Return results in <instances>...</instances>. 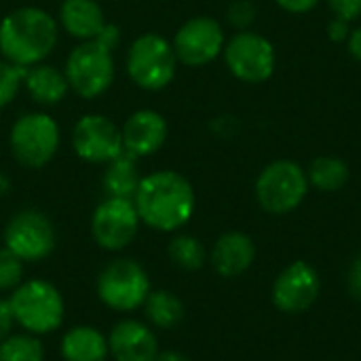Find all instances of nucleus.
Listing matches in <instances>:
<instances>
[{
  "mask_svg": "<svg viewBox=\"0 0 361 361\" xmlns=\"http://www.w3.org/2000/svg\"><path fill=\"white\" fill-rule=\"evenodd\" d=\"M347 49H349L353 59L361 61V25L355 27V30H351V34L347 38Z\"/></svg>",
  "mask_w": 361,
  "mask_h": 361,
  "instance_id": "nucleus-35",
  "label": "nucleus"
},
{
  "mask_svg": "<svg viewBox=\"0 0 361 361\" xmlns=\"http://www.w3.org/2000/svg\"><path fill=\"white\" fill-rule=\"evenodd\" d=\"M13 326H15V317H13L11 305H8V300L0 298V343L11 334Z\"/></svg>",
  "mask_w": 361,
  "mask_h": 361,
  "instance_id": "nucleus-32",
  "label": "nucleus"
},
{
  "mask_svg": "<svg viewBox=\"0 0 361 361\" xmlns=\"http://www.w3.org/2000/svg\"><path fill=\"white\" fill-rule=\"evenodd\" d=\"M63 72L76 95L85 99L99 97L112 87L116 76L114 51L99 40H85L70 51Z\"/></svg>",
  "mask_w": 361,
  "mask_h": 361,
  "instance_id": "nucleus-7",
  "label": "nucleus"
},
{
  "mask_svg": "<svg viewBox=\"0 0 361 361\" xmlns=\"http://www.w3.org/2000/svg\"><path fill=\"white\" fill-rule=\"evenodd\" d=\"M23 281V260L11 250H0V292L15 290Z\"/></svg>",
  "mask_w": 361,
  "mask_h": 361,
  "instance_id": "nucleus-27",
  "label": "nucleus"
},
{
  "mask_svg": "<svg viewBox=\"0 0 361 361\" xmlns=\"http://www.w3.org/2000/svg\"><path fill=\"white\" fill-rule=\"evenodd\" d=\"M256 258V245L254 239L241 231L224 233L212 250V264L218 275L231 279L243 275Z\"/></svg>",
  "mask_w": 361,
  "mask_h": 361,
  "instance_id": "nucleus-17",
  "label": "nucleus"
},
{
  "mask_svg": "<svg viewBox=\"0 0 361 361\" xmlns=\"http://www.w3.org/2000/svg\"><path fill=\"white\" fill-rule=\"evenodd\" d=\"M226 19L241 32L250 30V25L256 21V4L254 0H233L226 8Z\"/></svg>",
  "mask_w": 361,
  "mask_h": 361,
  "instance_id": "nucleus-28",
  "label": "nucleus"
},
{
  "mask_svg": "<svg viewBox=\"0 0 361 361\" xmlns=\"http://www.w3.org/2000/svg\"><path fill=\"white\" fill-rule=\"evenodd\" d=\"M178 63L171 40L157 32L137 36L127 51V74L144 91L169 87L176 78Z\"/></svg>",
  "mask_w": 361,
  "mask_h": 361,
  "instance_id": "nucleus-4",
  "label": "nucleus"
},
{
  "mask_svg": "<svg viewBox=\"0 0 361 361\" xmlns=\"http://www.w3.org/2000/svg\"><path fill=\"white\" fill-rule=\"evenodd\" d=\"M150 292L146 269L131 258L112 260L97 277L99 300L118 313H129L144 307Z\"/></svg>",
  "mask_w": 361,
  "mask_h": 361,
  "instance_id": "nucleus-8",
  "label": "nucleus"
},
{
  "mask_svg": "<svg viewBox=\"0 0 361 361\" xmlns=\"http://www.w3.org/2000/svg\"><path fill=\"white\" fill-rule=\"evenodd\" d=\"M224 63L228 72L247 85L264 82L273 76L277 66V53L273 42L252 30H241L224 44Z\"/></svg>",
  "mask_w": 361,
  "mask_h": 361,
  "instance_id": "nucleus-9",
  "label": "nucleus"
},
{
  "mask_svg": "<svg viewBox=\"0 0 361 361\" xmlns=\"http://www.w3.org/2000/svg\"><path fill=\"white\" fill-rule=\"evenodd\" d=\"M169 258L182 271H199L205 264V247L192 235H178L169 243Z\"/></svg>",
  "mask_w": 361,
  "mask_h": 361,
  "instance_id": "nucleus-25",
  "label": "nucleus"
},
{
  "mask_svg": "<svg viewBox=\"0 0 361 361\" xmlns=\"http://www.w3.org/2000/svg\"><path fill=\"white\" fill-rule=\"evenodd\" d=\"M23 89L42 108H53L63 102L70 91L66 72L51 63H34L23 68Z\"/></svg>",
  "mask_w": 361,
  "mask_h": 361,
  "instance_id": "nucleus-19",
  "label": "nucleus"
},
{
  "mask_svg": "<svg viewBox=\"0 0 361 361\" xmlns=\"http://www.w3.org/2000/svg\"><path fill=\"white\" fill-rule=\"evenodd\" d=\"M140 216L131 199L106 197L91 216V235L106 252H121L137 237Z\"/></svg>",
  "mask_w": 361,
  "mask_h": 361,
  "instance_id": "nucleus-12",
  "label": "nucleus"
},
{
  "mask_svg": "<svg viewBox=\"0 0 361 361\" xmlns=\"http://www.w3.org/2000/svg\"><path fill=\"white\" fill-rule=\"evenodd\" d=\"M108 349L114 361H154L159 355V341L146 324L123 319L112 328Z\"/></svg>",
  "mask_w": 361,
  "mask_h": 361,
  "instance_id": "nucleus-16",
  "label": "nucleus"
},
{
  "mask_svg": "<svg viewBox=\"0 0 361 361\" xmlns=\"http://www.w3.org/2000/svg\"><path fill=\"white\" fill-rule=\"evenodd\" d=\"M102 182H104V190H106L108 197L131 199L133 201V197L137 192V186L142 182V176L137 171V159L123 152L121 157H116L114 161H110L106 165Z\"/></svg>",
  "mask_w": 361,
  "mask_h": 361,
  "instance_id": "nucleus-21",
  "label": "nucleus"
},
{
  "mask_svg": "<svg viewBox=\"0 0 361 361\" xmlns=\"http://www.w3.org/2000/svg\"><path fill=\"white\" fill-rule=\"evenodd\" d=\"M319 292H322L319 273L309 262L296 260L277 275L271 290V298L275 309L288 315H296L311 309Z\"/></svg>",
  "mask_w": 361,
  "mask_h": 361,
  "instance_id": "nucleus-14",
  "label": "nucleus"
},
{
  "mask_svg": "<svg viewBox=\"0 0 361 361\" xmlns=\"http://www.w3.org/2000/svg\"><path fill=\"white\" fill-rule=\"evenodd\" d=\"M133 203L142 224L159 233H176L190 222L197 197L188 178L171 169H161L142 176Z\"/></svg>",
  "mask_w": 361,
  "mask_h": 361,
  "instance_id": "nucleus-1",
  "label": "nucleus"
},
{
  "mask_svg": "<svg viewBox=\"0 0 361 361\" xmlns=\"http://www.w3.org/2000/svg\"><path fill=\"white\" fill-rule=\"evenodd\" d=\"M55 226L40 209H21L4 228V247L23 262H40L55 250Z\"/></svg>",
  "mask_w": 361,
  "mask_h": 361,
  "instance_id": "nucleus-10",
  "label": "nucleus"
},
{
  "mask_svg": "<svg viewBox=\"0 0 361 361\" xmlns=\"http://www.w3.org/2000/svg\"><path fill=\"white\" fill-rule=\"evenodd\" d=\"M59 38V23L40 6H19L0 21V53L19 68L44 61Z\"/></svg>",
  "mask_w": 361,
  "mask_h": 361,
  "instance_id": "nucleus-2",
  "label": "nucleus"
},
{
  "mask_svg": "<svg viewBox=\"0 0 361 361\" xmlns=\"http://www.w3.org/2000/svg\"><path fill=\"white\" fill-rule=\"evenodd\" d=\"M23 87V68L11 63L8 59H0V110L6 108Z\"/></svg>",
  "mask_w": 361,
  "mask_h": 361,
  "instance_id": "nucleus-26",
  "label": "nucleus"
},
{
  "mask_svg": "<svg viewBox=\"0 0 361 361\" xmlns=\"http://www.w3.org/2000/svg\"><path fill=\"white\" fill-rule=\"evenodd\" d=\"M63 361H106L110 355L108 338L93 326H74L61 338Z\"/></svg>",
  "mask_w": 361,
  "mask_h": 361,
  "instance_id": "nucleus-20",
  "label": "nucleus"
},
{
  "mask_svg": "<svg viewBox=\"0 0 361 361\" xmlns=\"http://www.w3.org/2000/svg\"><path fill=\"white\" fill-rule=\"evenodd\" d=\"M154 361H190L184 353L180 351H159L157 360Z\"/></svg>",
  "mask_w": 361,
  "mask_h": 361,
  "instance_id": "nucleus-36",
  "label": "nucleus"
},
{
  "mask_svg": "<svg viewBox=\"0 0 361 361\" xmlns=\"http://www.w3.org/2000/svg\"><path fill=\"white\" fill-rule=\"evenodd\" d=\"M95 40H99L102 44H106L108 49H112L114 51V47L118 44V40H121V32H118V27L116 25H112V23H106L104 25V30L97 34V38Z\"/></svg>",
  "mask_w": 361,
  "mask_h": 361,
  "instance_id": "nucleus-33",
  "label": "nucleus"
},
{
  "mask_svg": "<svg viewBox=\"0 0 361 361\" xmlns=\"http://www.w3.org/2000/svg\"><path fill=\"white\" fill-rule=\"evenodd\" d=\"M61 144V131L47 112L21 114L8 133V146L15 161L27 169H40L53 161Z\"/></svg>",
  "mask_w": 361,
  "mask_h": 361,
  "instance_id": "nucleus-6",
  "label": "nucleus"
},
{
  "mask_svg": "<svg viewBox=\"0 0 361 361\" xmlns=\"http://www.w3.org/2000/svg\"><path fill=\"white\" fill-rule=\"evenodd\" d=\"M0 361H44V347L30 332L8 334L0 343Z\"/></svg>",
  "mask_w": 361,
  "mask_h": 361,
  "instance_id": "nucleus-24",
  "label": "nucleus"
},
{
  "mask_svg": "<svg viewBox=\"0 0 361 361\" xmlns=\"http://www.w3.org/2000/svg\"><path fill=\"white\" fill-rule=\"evenodd\" d=\"M328 6L334 17L345 19L349 23L361 17V0H328Z\"/></svg>",
  "mask_w": 361,
  "mask_h": 361,
  "instance_id": "nucleus-29",
  "label": "nucleus"
},
{
  "mask_svg": "<svg viewBox=\"0 0 361 361\" xmlns=\"http://www.w3.org/2000/svg\"><path fill=\"white\" fill-rule=\"evenodd\" d=\"M307 169L296 161L279 159L269 163L256 178V201L258 205L273 216H286L298 209L309 192Z\"/></svg>",
  "mask_w": 361,
  "mask_h": 361,
  "instance_id": "nucleus-5",
  "label": "nucleus"
},
{
  "mask_svg": "<svg viewBox=\"0 0 361 361\" xmlns=\"http://www.w3.org/2000/svg\"><path fill=\"white\" fill-rule=\"evenodd\" d=\"M72 148L78 159L93 165H108L125 152L118 125L95 112L82 114L72 127Z\"/></svg>",
  "mask_w": 361,
  "mask_h": 361,
  "instance_id": "nucleus-13",
  "label": "nucleus"
},
{
  "mask_svg": "<svg viewBox=\"0 0 361 361\" xmlns=\"http://www.w3.org/2000/svg\"><path fill=\"white\" fill-rule=\"evenodd\" d=\"M309 186L322 192H336L349 182V165L341 157L322 154L311 161L307 169Z\"/></svg>",
  "mask_w": 361,
  "mask_h": 361,
  "instance_id": "nucleus-22",
  "label": "nucleus"
},
{
  "mask_svg": "<svg viewBox=\"0 0 361 361\" xmlns=\"http://www.w3.org/2000/svg\"><path fill=\"white\" fill-rule=\"evenodd\" d=\"M57 23L72 38L85 42L95 40L108 21L97 0H63L59 6Z\"/></svg>",
  "mask_w": 361,
  "mask_h": 361,
  "instance_id": "nucleus-18",
  "label": "nucleus"
},
{
  "mask_svg": "<svg viewBox=\"0 0 361 361\" xmlns=\"http://www.w3.org/2000/svg\"><path fill=\"white\" fill-rule=\"evenodd\" d=\"M123 150L133 159H144L159 152L169 135L167 121L161 112L144 108L135 110L121 127Z\"/></svg>",
  "mask_w": 361,
  "mask_h": 361,
  "instance_id": "nucleus-15",
  "label": "nucleus"
},
{
  "mask_svg": "<svg viewBox=\"0 0 361 361\" xmlns=\"http://www.w3.org/2000/svg\"><path fill=\"white\" fill-rule=\"evenodd\" d=\"M283 11H288V13H294V15H302V13H309V11H313L317 4H319V0H275Z\"/></svg>",
  "mask_w": 361,
  "mask_h": 361,
  "instance_id": "nucleus-31",
  "label": "nucleus"
},
{
  "mask_svg": "<svg viewBox=\"0 0 361 361\" xmlns=\"http://www.w3.org/2000/svg\"><path fill=\"white\" fill-rule=\"evenodd\" d=\"M349 290L353 294V298L361 300V254L355 258L351 273H349Z\"/></svg>",
  "mask_w": 361,
  "mask_h": 361,
  "instance_id": "nucleus-34",
  "label": "nucleus"
},
{
  "mask_svg": "<svg viewBox=\"0 0 361 361\" xmlns=\"http://www.w3.org/2000/svg\"><path fill=\"white\" fill-rule=\"evenodd\" d=\"M326 32H328V38H330L332 42H347V38H349V34H351V23L345 21V19L334 17V19L328 23Z\"/></svg>",
  "mask_w": 361,
  "mask_h": 361,
  "instance_id": "nucleus-30",
  "label": "nucleus"
},
{
  "mask_svg": "<svg viewBox=\"0 0 361 361\" xmlns=\"http://www.w3.org/2000/svg\"><path fill=\"white\" fill-rule=\"evenodd\" d=\"M146 319L159 330H171L184 319L182 300L169 290H154L148 294L144 302Z\"/></svg>",
  "mask_w": 361,
  "mask_h": 361,
  "instance_id": "nucleus-23",
  "label": "nucleus"
},
{
  "mask_svg": "<svg viewBox=\"0 0 361 361\" xmlns=\"http://www.w3.org/2000/svg\"><path fill=\"white\" fill-rule=\"evenodd\" d=\"M15 324L34 336L51 334L63 324L66 302L61 292L47 279L21 281L8 298Z\"/></svg>",
  "mask_w": 361,
  "mask_h": 361,
  "instance_id": "nucleus-3",
  "label": "nucleus"
},
{
  "mask_svg": "<svg viewBox=\"0 0 361 361\" xmlns=\"http://www.w3.org/2000/svg\"><path fill=\"white\" fill-rule=\"evenodd\" d=\"M171 44L180 63L188 68H201L222 55L226 36L218 19L197 15L178 27Z\"/></svg>",
  "mask_w": 361,
  "mask_h": 361,
  "instance_id": "nucleus-11",
  "label": "nucleus"
}]
</instances>
